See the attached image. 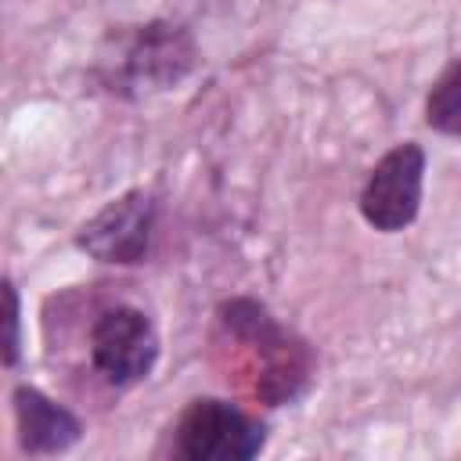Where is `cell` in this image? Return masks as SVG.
<instances>
[{"label":"cell","mask_w":461,"mask_h":461,"mask_svg":"<svg viewBox=\"0 0 461 461\" xmlns=\"http://www.w3.org/2000/svg\"><path fill=\"white\" fill-rule=\"evenodd\" d=\"M7 364H14L18 357V292L7 285Z\"/></svg>","instance_id":"8"},{"label":"cell","mask_w":461,"mask_h":461,"mask_svg":"<svg viewBox=\"0 0 461 461\" xmlns=\"http://www.w3.org/2000/svg\"><path fill=\"white\" fill-rule=\"evenodd\" d=\"M90 360L112 385H133L151 375L158 360V331L148 313L133 306L104 310L90 331Z\"/></svg>","instance_id":"3"},{"label":"cell","mask_w":461,"mask_h":461,"mask_svg":"<svg viewBox=\"0 0 461 461\" xmlns=\"http://www.w3.org/2000/svg\"><path fill=\"white\" fill-rule=\"evenodd\" d=\"M425 119L432 130L461 137V61L447 65L439 79L432 83L429 101H425Z\"/></svg>","instance_id":"7"},{"label":"cell","mask_w":461,"mask_h":461,"mask_svg":"<svg viewBox=\"0 0 461 461\" xmlns=\"http://www.w3.org/2000/svg\"><path fill=\"white\" fill-rule=\"evenodd\" d=\"M155 202L144 191H130L108 202L79 230V249L101 263H140L148 252Z\"/></svg>","instance_id":"4"},{"label":"cell","mask_w":461,"mask_h":461,"mask_svg":"<svg viewBox=\"0 0 461 461\" xmlns=\"http://www.w3.org/2000/svg\"><path fill=\"white\" fill-rule=\"evenodd\" d=\"M421 187H425V151L414 140L396 144L385 151L375 169L364 180L360 191V212L375 230H403L421 205Z\"/></svg>","instance_id":"2"},{"label":"cell","mask_w":461,"mask_h":461,"mask_svg":"<svg viewBox=\"0 0 461 461\" xmlns=\"http://www.w3.org/2000/svg\"><path fill=\"white\" fill-rule=\"evenodd\" d=\"M194 61L191 40L176 25H148L126 50V83L140 90H158L180 83Z\"/></svg>","instance_id":"5"},{"label":"cell","mask_w":461,"mask_h":461,"mask_svg":"<svg viewBox=\"0 0 461 461\" xmlns=\"http://www.w3.org/2000/svg\"><path fill=\"white\" fill-rule=\"evenodd\" d=\"M14 421L22 450L29 454H58L79 439V421L32 385L14 389Z\"/></svg>","instance_id":"6"},{"label":"cell","mask_w":461,"mask_h":461,"mask_svg":"<svg viewBox=\"0 0 461 461\" xmlns=\"http://www.w3.org/2000/svg\"><path fill=\"white\" fill-rule=\"evenodd\" d=\"M263 443V425L227 400H194L176 421V450L187 461H249Z\"/></svg>","instance_id":"1"}]
</instances>
